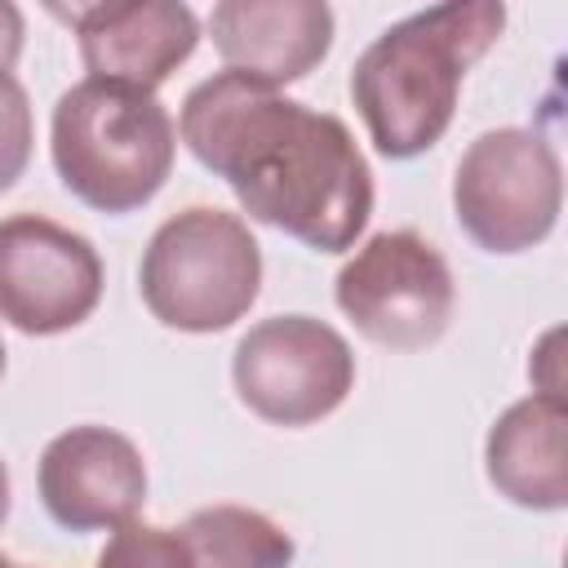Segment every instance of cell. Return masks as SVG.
<instances>
[{"label": "cell", "mask_w": 568, "mask_h": 568, "mask_svg": "<svg viewBox=\"0 0 568 568\" xmlns=\"http://www.w3.org/2000/svg\"><path fill=\"white\" fill-rule=\"evenodd\" d=\"M178 133L253 222L315 253H346L373 217V173L351 129L262 80L240 71L200 80Z\"/></svg>", "instance_id": "6da1fadb"}, {"label": "cell", "mask_w": 568, "mask_h": 568, "mask_svg": "<svg viewBox=\"0 0 568 568\" xmlns=\"http://www.w3.org/2000/svg\"><path fill=\"white\" fill-rule=\"evenodd\" d=\"M506 9L497 0H453L390 22L351 71L355 111L386 160L430 151L453 115L466 71L497 44Z\"/></svg>", "instance_id": "7a4b0ae2"}, {"label": "cell", "mask_w": 568, "mask_h": 568, "mask_svg": "<svg viewBox=\"0 0 568 568\" xmlns=\"http://www.w3.org/2000/svg\"><path fill=\"white\" fill-rule=\"evenodd\" d=\"M49 151L62 186L111 217L160 195L178 155V124L146 89L84 75L53 102Z\"/></svg>", "instance_id": "3957f363"}, {"label": "cell", "mask_w": 568, "mask_h": 568, "mask_svg": "<svg viewBox=\"0 0 568 568\" xmlns=\"http://www.w3.org/2000/svg\"><path fill=\"white\" fill-rule=\"evenodd\" d=\"M138 293L164 328L222 333L262 293V248L240 213L191 204L155 226L138 262Z\"/></svg>", "instance_id": "277c9868"}, {"label": "cell", "mask_w": 568, "mask_h": 568, "mask_svg": "<svg viewBox=\"0 0 568 568\" xmlns=\"http://www.w3.org/2000/svg\"><path fill=\"white\" fill-rule=\"evenodd\" d=\"M559 209L564 164L537 129H488L462 151L453 213L484 253L537 248L555 231Z\"/></svg>", "instance_id": "5b68a950"}, {"label": "cell", "mask_w": 568, "mask_h": 568, "mask_svg": "<svg viewBox=\"0 0 568 568\" xmlns=\"http://www.w3.org/2000/svg\"><path fill=\"white\" fill-rule=\"evenodd\" d=\"M333 297L368 342L422 351L448 333L457 288L444 253L404 226L368 235L337 271Z\"/></svg>", "instance_id": "8992f818"}, {"label": "cell", "mask_w": 568, "mask_h": 568, "mask_svg": "<svg viewBox=\"0 0 568 568\" xmlns=\"http://www.w3.org/2000/svg\"><path fill=\"white\" fill-rule=\"evenodd\" d=\"M231 382L248 413L271 426H315L355 386L351 342L315 315L257 320L231 355Z\"/></svg>", "instance_id": "52a82bcc"}, {"label": "cell", "mask_w": 568, "mask_h": 568, "mask_svg": "<svg viewBox=\"0 0 568 568\" xmlns=\"http://www.w3.org/2000/svg\"><path fill=\"white\" fill-rule=\"evenodd\" d=\"M102 257L89 235L40 217H0V320L27 337L84 324L102 302Z\"/></svg>", "instance_id": "ba28073f"}, {"label": "cell", "mask_w": 568, "mask_h": 568, "mask_svg": "<svg viewBox=\"0 0 568 568\" xmlns=\"http://www.w3.org/2000/svg\"><path fill=\"white\" fill-rule=\"evenodd\" d=\"M36 484L53 524L71 532L120 528L146 501V462L111 426H71L44 444Z\"/></svg>", "instance_id": "9c48e42d"}, {"label": "cell", "mask_w": 568, "mask_h": 568, "mask_svg": "<svg viewBox=\"0 0 568 568\" xmlns=\"http://www.w3.org/2000/svg\"><path fill=\"white\" fill-rule=\"evenodd\" d=\"M80 44L93 80H115L155 93L200 44V18L178 0H120L58 9Z\"/></svg>", "instance_id": "30bf717a"}, {"label": "cell", "mask_w": 568, "mask_h": 568, "mask_svg": "<svg viewBox=\"0 0 568 568\" xmlns=\"http://www.w3.org/2000/svg\"><path fill=\"white\" fill-rule=\"evenodd\" d=\"M209 40L226 71L280 89L328 58L333 9L320 0H222L209 13Z\"/></svg>", "instance_id": "8fae6325"}, {"label": "cell", "mask_w": 568, "mask_h": 568, "mask_svg": "<svg viewBox=\"0 0 568 568\" xmlns=\"http://www.w3.org/2000/svg\"><path fill=\"white\" fill-rule=\"evenodd\" d=\"M568 404L559 390H532L515 399L484 439L488 484L524 510H564L568 506Z\"/></svg>", "instance_id": "7c38bea8"}, {"label": "cell", "mask_w": 568, "mask_h": 568, "mask_svg": "<svg viewBox=\"0 0 568 568\" xmlns=\"http://www.w3.org/2000/svg\"><path fill=\"white\" fill-rule=\"evenodd\" d=\"M191 568H293V537L253 506H209L182 528Z\"/></svg>", "instance_id": "4fadbf2b"}, {"label": "cell", "mask_w": 568, "mask_h": 568, "mask_svg": "<svg viewBox=\"0 0 568 568\" xmlns=\"http://www.w3.org/2000/svg\"><path fill=\"white\" fill-rule=\"evenodd\" d=\"M98 568H191V555H186V541L178 528H155V524L129 519L102 546Z\"/></svg>", "instance_id": "5bb4252c"}, {"label": "cell", "mask_w": 568, "mask_h": 568, "mask_svg": "<svg viewBox=\"0 0 568 568\" xmlns=\"http://www.w3.org/2000/svg\"><path fill=\"white\" fill-rule=\"evenodd\" d=\"M31 142H36L31 98L13 71H0V191H9L27 173Z\"/></svg>", "instance_id": "9a60e30c"}, {"label": "cell", "mask_w": 568, "mask_h": 568, "mask_svg": "<svg viewBox=\"0 0 568 568\" xmlns=\"http://www.w3.org/2000/svg\"><path fill=\"white\" fill-rule=\"evenodd\" d=\"M22 36H27L22 9L9 4V0H0V71H13V62L22 53Z\"/></svg>", "instance_id": "2e32d148"}, {"label": "cell", "mask_w": 568, "mask_h": 568, "mask_svg": "<svg viewBox=\"0 0 568 568\" xmlns=\"http://www.w3.org/2000/svg\"><path fill=\"white\" fill-rule=\"evenodd\" d=\"M9 519V470H4V462H0V524Z\"/></svg>", "instance_id": "e0dca14e"}, {"label": "cell", "mask_w": 568, "mask_h": 568, "mask_svg": "<svg viewBox=\"0 0 568 568\" xmlns=\"http://www.w3.org/2000/svg\"><path fill=\"white\" fill-rule=\"evenodd\" d=\"M0 568H22V564H13L9 555H0Z\"/></svg>", "instance_id": "ac0fdd59"}, {"label": "cell", "mask_w": 568, "mask_h": 568, "mask_svg": "<svg viewBox=\"0 0 568 568\" xmlns=\"http://www.w3.org/2000/svg\"><path fill=\"white\" fill-rule=\"evenodd\" d=\"M0 377H4V346H0Z\"/></svg>", "instance_id": "d6986e66"}]
</instances>
